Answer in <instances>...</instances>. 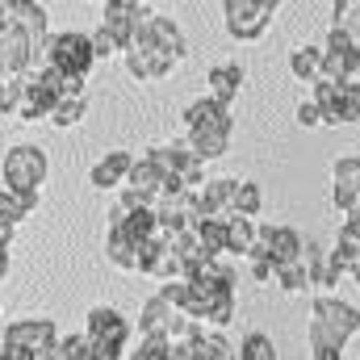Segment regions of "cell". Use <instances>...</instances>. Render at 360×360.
I'll return each mask as SVG.
<instances>
[{
    "label": "cell",
    "instance_id": "4dcf8cb0",
    "mask_svg": "<svg viewBox=\"0 0 360 360\" xmlns=\"http://www.w3.org/2000/svg\"><path fill=\"white\" fill-rule=\"evenodd\" d=\"M276 289H285V293H306V289H314L310 285V272L302 260H293V264H281L276 269Z\"/></svg>",
    "mask_w": 360,
    "mask_h": 360
},
{
    "label": "cell",
    "instance_id": "8fae6325",
    "mask_svg": "<svg viewBox=\"0 0 360 360\" xmlns=\"http://www.w3.org/2000/svg\"><path fill=\"white\" fill-rule=\"evenodd\" d=\"M126 188L130 193H139L147 205H155L160 197H168V193H176V188H184L180 180H172L151 155H139L134 160V168H130V180H126Z\"/></svg>",
    "mask_w": 360,
    "mask_h": 360
},
{
    "label": "cell",
    "instance_id": "ac0fdd59",
    "mask_svg": "<svg viewBox=\"0 0 360 360\" xmlns=\"http://www.w3.org/2000/svg\"><path fill=\"white\" fill-rule=\"evenodd\" d=\"M13 17L21 21V30L30 34V42H34V55H38V63H42V51H46V42H51V34H46V8L42 4H34V0H13Z\"/></svg>",
    "mask_w": 360,
    "mask_h": 360
},
{
    "label": "cell",
    "instance_id": "e0dca14e",
    "mask_svg": "<svg viewBox=\"0 0 360 360\" xmlns=\"http://www.w3.org/2000/svg\"><path fill=\"white\" fill-rule=\"evenodd\" d=\"M130 168H134V155L130 151H105L96 164H92V184L105 193V188H126L130 180Z\"/></svg>",
    "mask_w": 360,
    "mask_h": 360
},
{
    "label": "cell",
    "instance_id": "ee69618b",
    "mask_svg": "<svg viewBox=\"0 0 360 360\" xmlns=\"http://www.w3.org/2000/svg\"><path fill=\"white\" fill-rule=\"evenodd\" d=\"M8 21H13V8H8V4H0V30H4Z\"/></svg>",
    "mask_w": 360,
    "mask_h": 360
},
{
    "label": "cell",
    "instance_id": "d4e9b609",
    "mask_svg": "<svg viewBox=\"0 0 360 360\" xmlns=\"http://www.w3.org/2000/svg\"><path fill=\"white\" fill-rule=\"evenodd\" d=\"M256 231H260V222H252V218H239V214H231L226 218V252H235V256H252V248H256Z\"/></svg>",
    "mask_w": 360,
    "mask_h": 360
},
{
    "label": "cell",
    "instance_id": "cb8c5ba5",
    "mask_svg": "<svg viewBox=\"0 0 360 360\" xmlns=\"http://www.w3.org/2000/svg\"><path fill=\"white\" fill-rule=\"evenodd\" d=\"M151 42H155V46H164V51H168V55H176V59L188 55L184 30H180L172 17H164V13H155V17H151Z\"/></svg>",
    "mask_w": 360,
    "mask_h": 360
},
{
    "label": "cell",
    "instance_id": "f546056e",
    "mask_svg": "<svg viewBox=\"0 0 360 360\" xmlns=\"http://www.w3.org/2000/svg\"><path fill=\"white\" fill-rule=\"evenodd\" d=\"M260 210H264V193H260V184L239 180V193H235V214L256 222V214H260Z\"/></svg>",
    "mask_w": 360,
    "mask_h": 360
},
{
    "label": "cell",
    "instance_id": "60d3db41",
    "mask_svg": "<svg viewBox=\"0 0 360 360\" xmlns=\"http://www.w3.org/2000/svg\"><path fill=\"white\" fill-rule=\"evenodd\" d=\"M248 269H252L256 285H276V264L272 260H248Z\"/></svg>",
    "mask_w": 360,
    "mask_h": 360
},
{
    "label": "cell",
    "instance_id": "603a6c76",
    "mask_svg": "<svg viewBox=\"0 0 360 360\" xmlns=\"http://www.w3.org/2000/svg\"><path fill=\"white\" fill-rule=\"evenodd\" d=\"M289 72L302 80V84H319L323 80V46H297L289 51Z\"/></svg>",
    "mask_w": 360,
    "mask_h": 360
},
{
    "label": "cell",
    "instance_id": "2e32d148",
    "mask_svg": "<svg viewBox=\"0 0 360 360\" xmlns=\"http://www.w3.org/2000/svg\"><path fill=\"white\" fill-rule=\"evenodd\" d=\"M243 80H248L243 63H214V68H210V76H205V84H210V96H214L222 109H231V105L239 101V89H243Z\"/></svg>",
    "mask_w": 360,
    "mask_h": 360
},
{
    "label": "cell",
    "instance_id": "f35d334b",
    "mask_svg": "<svg viewBox=\"0 0 360 360\" xmlns=\"http://www.w3.org/2000/svg\"><path fill=\"white\" fill-rule=\"evenodd\" d=\"M360 122V84H344V126Z\"/></svg>",
    "mask_w": 360,
    "mask_h": 360
},
{
    "label": "cell",
    "instance_id": "9c48e42d",
    "mask_svg": "<svg viewBox=\"0 0 360 360\" xmlns=\"http://www.w3.org/2000/svg\"><path fill=\"white\" fill-rule=\"evenodd\" d=\"M4 348H21V352H42V348H59V331L51 319H13L4 331H0Z\"/></svg>",
    "mask_w": 360,
    "mask_h": 360
},
{
    "label": "cell",
    "instance_id": "7c38bea8",
    "mask_svg": "<svg viewBox=\"0 0 360 360\" xmlns=\"http://www.w3.org/2000/svg\"><path fill=\"white\" fill-rule=\"evenodd\" d=\"M310 323H323L327 331H335V335L352 340V335L360 331V306L344 302V297L323 293V297H314V306H310Z\"/></svg>",
    "mask_w": 360,
    "mask_h": 360
},
{
    "label": "cell",
    "instance_id": "ba28073f",
    "mask_svg": "<svg viewBox=\"0 0 360 360\" xmlns=\"http://www.w3.org/2000/svg\"><path fill=\"white\" fill-rule=\"evenodd\" d=\"M147 155H151V160H155V164H160V168H164L172 180H180L188 193H201V188H205V164H201V160H197L184 143H164V147H151Z\"/></svg>",
    "mask_w": 360,
    "mask_h": 360
},
{
    "label": "cell",
    "instance_id": "b9f144b4",
    "mask_svg": "<svg viewBox=\"0 0 360 360\" xmlns=\"http://www.w3.org/2000/svg\"><path fill=\"white\" fill-rule=\"evenodd\" d=\"M34 360H59V348H42V352H34Z\"/></svg>",
    "mask_w": 360,
    "mask_h": 360
},
{
    "label": "cell",
    "instance_id": "e575fe53",
    "mask_svg": "<svg viewBox=\"0 0 360 360\" xmlns=\"http://www.w3.org/2000/svg\"><path fill=\"white\" fill-rule=\"evenodd\" d=\"M59 360H101V356H96L92 340L80 331V335H68V340H59Z\"/></svg>",
    "mask_w": 360,
    "mask_h": 360
},
{
    "label": "cell",
    "instance_id": "4316f807",
    "mask_svg": "<svg viewBox=\"0 0 360 360\" xmlns=\"http://www.w3.org/2000/svg\"><path fill=\"white\" fill-rule=\"evenodd\" d=\"M184 147H188L201 164H210V160H222V155L231 151V134H184Z\"/></svg>",
    "mask_w": 360,
    "mask_h": 360
},
{
    "label": "cell",
    "instance_id": "52a82bcc",
    "mask_svg": "<svg viewBox=\"0 0 360 360\" xmlns=\"http://www.w3.org/2000/svg\"><path fill=\"white\" fill-rule=\"evenodd\" d=\"M13 8V4H8ZM38 68V55H34V42L30 34L21 30V21L13 17L4 30H0V84L4 80H17V76H30Z\"/></svg>",
    "mask_w": 360,
    "mask_h": 360
},
{
    "label": "cell",
    "instance_id": "30bf717a",
    "mask_svg": "<svg viewBox=\"0 0 360 360\" xmlns=\"http://www.w3.org/2000/svg\"><path fill=\"white\" fill-rule=\"evenodd\" d=\"M231 130H235L231 109H222L210 92L184 105V134H231Z\"/></svg>",
    "mask_w": 360,
    "mask_h": 360
},
{
    "label": "cell",
    "instance_id": "8d00e7d4",
    "mask_svg": "<svg viewBox=\"0 0 360 360\" xmlns=\"http://www.w3.org/2000/svg\"><path fill=\"white\" fill-rule=\"evenodd\" d=\"M89 38H92V51H96V63H101V59H113V55H126V46H122L109 30H101V25L92 30Z\"/></svg>",
    "mask_w": 360,
    "mask_h": 360
},
{
    "label": "cell",
    "instance_id": "f6af8a7d",
    "mask_svg": "<svg viewBox=\"0 0 360 360\" xmlns=\"http://www.w3.org/2000/svg\"><path fill=\"white\" fill-rule=\"evenodd\" d=\"M352 281H356V285H360V272H356V276H352Z\"/></svg>",
    "mask_w": 360,
    "mask_h": 360
},
{
    "label": "cell",
    "instance_id": "5bb4252c",
    "mask_svg": "<svg viewBox=\"0 0 360 360\" xmlns=\"http://www.w3.org/2000/svg\"><path fill=\"white\" fill-rule=\"evenodd\" d=\"M256 239L269 248V256H272V264H276V269H281V264L302 260V248H306V239H302L293 226H269V222H260Z\"/></svg>",
    "mask_w": 360,
    "mask_h": 360
},
{
    "label": "cell",
    "instance_id": "277c9868",
    "mask_svg": "<svg viewBox=\"0 0 360 360\" xmlns=\"http://www.w3.org/2000/svg\"><path fill=\"white\" fill-rule=\"evenodd\" d=\"M84 335L92 340V348H96L101 360H126V348H130L134 331H130V319L117 314L113 306H92Z\"/></svg>",
    "mask_w": 360,
    "mask_h": 360
},
{
    "label": "cell",
    "instance_id": "f1b7e54d",
    "mask_svg": "<svg viewBox=\"0 0 360 360\" xmlns=\"http://www.w3.org/2000/svg\"><path fill=\"white\" fill-rule=\"evenodd\" d=\"M34 210H38V201H25V197H17V193L0 188V222L17 226V222H25V218H30Z\"/></svg>",
    "mask_w": 360,
    "mask_h": 360
},
{
    "label": "cell",
    "instance_id": "484cf974",
    "mask_svg": "<svg viewBox=\"0 0 360 360\" xmlns=\"http://www.w3.org/2000/svg\"><path fill=\"white\" fill-rule=\"evenodd\" d=\"M193 235H197V243H201V252L210 260H218L226 252V218H201L193 226Z\"/></svg>",
    "mask_w": 360,
    "mask_h": 360
},
{
    "label": "cell",
    "instance_id": "836d02e7",
    "mask_svg": "<svg viewBox=\"0 0 360 360\" xmlns=\"http://www.w3.org/2000/svg\"><path fill=\"white\" fill-rule=\"evenodd\" d=\"M21 105H25V76L4 80V84H0V113H4V117H17Z\"/></svg>",
    "mask_w": 360,
    "mask_h": 360
},
{
    "label": "cell",
    "instance_id": "7402d4cb",
    "mask_svg": "<svg viewBox=\"0 0 360 360\" xmlns=\"http://www.w3.org/2000/svg\"><path fill=\"white\" fill-rule=\"evenodd\" d=\"M310 101L319 105V113H323V126H344V84L319 80V84L310 89Z\"/></svg>",
    "mask_w": 360,
    "mask_h": 360
},
{
    "label": "cell",
    "instance_id": "1f68e13d",
    "mask_svg": "<svg viewBox=\"0 0 360 360\" xmlns=\"http://www.w3.org/2000/svg\"><path fill=\"white\" fill-rule=\"evenodd\" d=\"M80 122H84V96H68V101H59L55 113H51V126H59V130H72V126H80Z\"/></svg>",
    "mask_w": 360,
    "mask_h": 360
},
{
    "label": "cell",
    "instance_id": "d590c367",
    "mask_svg": "<svg viewBox=\"0 0 360 360\" xmlns=\"http://www.w3.org/2000/svg\"><path fill=\"white\" fill-rule=\"evenodd\" d=\"M331 184H352L360 188V155H340L331 168Z\"/></svg>",
    "mask_w": 360,
    "mask_h": 360
},
{
    "label": "cell",
    "instance_id": "9a60e30c",
    "mask_svg": "<svg viewBox=\"0 0 360 360\" xmlns=\"http://www.w3.org/2000/svg\"><path fill=\"white\" fill-rule=\"evenodd\" d=\"M235 193H239V180H231V176L205 180V188L197 193L201 218H231L235 214Z\"/></svg>",
    "mask_w": 360,
    "mask_h": 360
},
{
    "label": "cell",
    "instance_id": "4fadbf2b",
    "mask_svg": "<svg viewBox=\"0 0 360 360\" xmlns=\"http://www.w3.org/2000/svg\"><path fill=\"white\" fill-rule=\"evenodd\" d=\"M180 260L176 252L168 248V235L160 231L155 239H147L143 243V252H139V276H155V281H180Z\"/></svg>",
    "mask_w": 360,
    "mask_h": 360
},
{
    "label": "cell",
    "instance_id": "7a4b0ae2",
    "mask_svg": "<svg viewBox=\"0 0 360 360\" xmlns=\"http://www.w3.org/2000/svg\"><path fill=\"white\" fill-rule=\"evenodd\" d=\"M281 4L276 0H226L222 4V25L235 42H260L276 21Z\"/></svg>",
    "mask_w": 360,
    "mask_h": 360
},
{
    "label": "cell",
    "instance_id": "6da1fadb",
    "mask_svg": "<svg viewBox=\"0 0 360 360\" xmlns=\"http://www.w3.org/2000/svg\"><path fill=\"white\" fill-rule=\"evenodd\" d=\"M46 172H51V164H46V155L38 147L17 143V147L4 151V188L8 193H17L25 201H38L42 184H46Z\"/></svg>",
    "mask_w": 360,
    "mask_h": 360
},
{
    "label": "cell",
    "instance_id": "ab89813d",
    "mask_svg": "<svg viewBox=\"0 0 360 360\" xmlns=\"http://www.w3.org/2000/svg\"><path fill=\"white\" fill-rule=\"evenodd\" d=\"M297 126H306V130H314V126H323V113H319V105L306 96V101H297Z\"/></svg>",
    "mask_w": 360,
    "mask_h": 360
},
{
    "label": "cell",
    "instance_id": "ffe728a7",
    "mask_svg": "<svg viewBox=\"0 0 360 360\" xmlns=\"http://www.w3.org/2000/svg\"><path fill=\"white\" fill-rule=\"evenodd\" d=\"M302 264L310 272V285H314V289H331V285H340V276H344V272L335 269L331 252L319 248V243H306V248H302Z\"/></svg>",
    "mask_w": 360,
    "mask_h": 360
},
{
    "label": "cell",
    "instance_id": "83f0119b",
    "mask_svg": "<svg viewBox=\"0 0 360 360\" xmlns=\"http://www.w3.org/2000/svg\"><path fill=\"white\" fill-rule=\"evenodd\" d=\"M197 352H201V360H239V348H235L222 331H205V335L197 340Z\"/></svg>",
    "mask_w": 360,
    "mask_h": 360
},
{
    "label": "cell",
    "instance_id": "7bdbcfd3",
    "mask_svg": "<svg viewBox=\"0 0 360 360\" xmlns=\"http://www.w3.org/2000/svg\"><path fill=\"white\" fill-rule=\"evenodd\" d=\"M8 276V248H0V281Z\"/></svg>",
    "mask_w": 360,
    "mask_h": 360
},
{
    "label": "cell",
    "instance_id": "44dd1931",
    "mask_svg": "<svg viewBox=\"0 0 360 360\" xmlns=\"http://www.w3.org/2000/svg\"><path fill=\"white\" fill-rule=\"evenodd\" d=\"M139 243L122 231V226H109L105 231V260L113 264V269H122V272H139Z\"/></svg>",
    "mask_w": 360,
    "mask_h": 360
},
{
    "label": "cell",
    "instance_id": "74e56055",
    "mask_svg": "<svg viewBox=\"0 0 360 360\" xmlns=\"http://www.w3.org/2000/svg\"><path fill=\"white\" fill-rule=\"evenodd\" d=\"M126 360H172V344L168 340H139V352H130Z\"/></svg>",
    "mask_w": 360,
    "mask_h": 360
},
{
    "label": "cell",
    "instance_id": "d6986e66",
    "mask_svg": "<svg viewBox=\"0 0 360 360\" xmlns=\"http://www.w3.org/2000/svg\"><path fill=\"white\" fill-rule=\"evenodd\" d=\"M176 314L180 310H172L160 293L147 297V306H143V314H139V335H143V340H168V327H172Z\"/></svg>",
    "mask_w": 360,
    "mask_h": 360
},
{
    "label": "cell",
    "instance_id": "3957f363",
    "mask_svg": "<svg viewBox=\"0 0 360 360\" xmlns=\"http://www.w3.org/2000/svg\"><path fill=\"white\" fill-rule=\"evenodd\" d=\"M42 63L55 68V72H63V76H72V80H89V72L96 68L92 38L89 34H76V30L55 34V38L46 42V51H42Z\"/></svg>",
    "mask_w": 360,
    "mask_h": 360
},
{
    "label": "cell",
    "instance_id": "d6a6232c",
    "mask_svg": "<svg viewBox=\"0 0 360 360\" xmlns=\"http://www.w3.org/2000/svg\"><path fill=\"white\" fill-rule=\"evenodd\" d=\"M239 360H276V344H272L264 331H252L239 344Z\"/></svg>",
    "mask_w": 360,
    "mask_h": 360
},
{
    "label": "cell",
    "instance_id": "8992f818",
    "mask_svg": "<svg viewBox=\"0 0 360 360\" xmlns=\"http://www.w3.org/2000/svg\"><path fill=\"white\" fill-rule=\"evenodd\" d=\"M360 68V38L344 25H331L327 30V42H323V80L331 84H348Z\"/></svg>",
    "mask_w": 360,
    "mask_h": 360
},
{
    "label": "cell",
    "instance_id": "5b68a950",
    "mask_svg": "<svg viewBox=\"0 0 360 360\" xmlns=\"http://www.w3.org/2000/svg\"><path fill=\"white\" fill-rule=\"evenodd\" d=\"M122 59H126V72H130L139 84L172 76V68L180 63L176 55H168L164 46H155V42H151V21H143V25L134 30V42H130V51H126Z\"/></svg>",
    "mask_w": 360,
    "mask_h": 360
}]
</instances>
